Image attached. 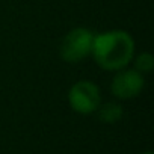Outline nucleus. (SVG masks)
I'll use <instances>...</instances> for the list:
<instances>
[{"instance_id":"obj_1","label":"nucleus","mask_w":154,"mask_h":154,"mask_svg":"<svg viewBox=\"0 0 154 154\" xmlns=\"http://www.w3.org/2000/svg\"><path fill=\"white\" fill-rule=\"evenodd\" d=\"M91 54L100 68L116 72L127 68L134 57L133 36L121 29L94 35Z\"/></svg>"},{"instance_id":"obj_2","label":"nucleus","mask_w":154,"mask_h":154,"mask_svg":"<svg viewBox=\"0 0 154 154\" xmlns=\"http://www.w3.org/2000/svg\"><path fill=\"white\" fill-rule=\"evenodd\" d=\"M94 33L86 27H74L62 39L59 54L68 63H79L91 54Z\"/></svg>"},{"instance_id":"obj_3","label":"nucleus","mask_w":154,"mask_h":154,"mask_svg":"<svg viewBox=\"0 0 154 154\" xmlns=\"http://www.w3.org/2000/svg\"><path fill=\"white\" fill-rule=\"evenodd\" d=\"M68 103L74 112L80 115H91L97 112L101 104L100 88L91 80L75 82L68 91Z\"/></svg>"},{"instance_id":"obj_4","label":"nucleus","mask_w":154,"mask_h":154,"mask_svg":"<svg viewBox=\"0 0 154 154\" xmlns=\"http://www.w3.org/2000/svg\"><path fill=\"white\" fill-rule=\"evenodd\" d=\"M143 85V75L139 74L136 69L127 66L116 71L110 83V91L112 95L118 100H131L142 92Z\"/></svg>"},{"instance_id":"obj_5","label":"nucleus","mask_w":154,"mask_h":154,"mask_svg":"<svg viewBox=\"0 0 154 154\" xmlns=\"http://www.w3.org/2000/svg\"><path fill=\"white\" fill-rule=\"evenodd\" d=\"M122 106L119 103H115V101H107V103H103L98 106L97 109V115H98V119L104 124H115L118 121H121L122 118Z\"/></svg>"},{"instance_id":"obj_6","label":"nucleus","mask_w":154,"mask_h":154,"mask_svg":"<svg viewBox=\"0 0 154 154\" xmlns=\"http://www.w3.org/2000/svg\"><path fill=\"white\" fill-rule=\"evenodd\" d=\"M133 69H136L139 74H149L154 68V56L148 51H143L133 57Z\"/></svg>"},{"instance_id":"obj_7","label":"nucleus","mask_w":154,"mask_h":154,"mask_svg":"<svg viewBox=\"0 0 154 154\" xmlns=\"http://www.w3.org/2000/svg\"><path fill=\"white\" fill-rule=\"evenodd\" d=\"M140 154H154L152 151H143V152H140Z\"/></svg>"}]
</instances>
